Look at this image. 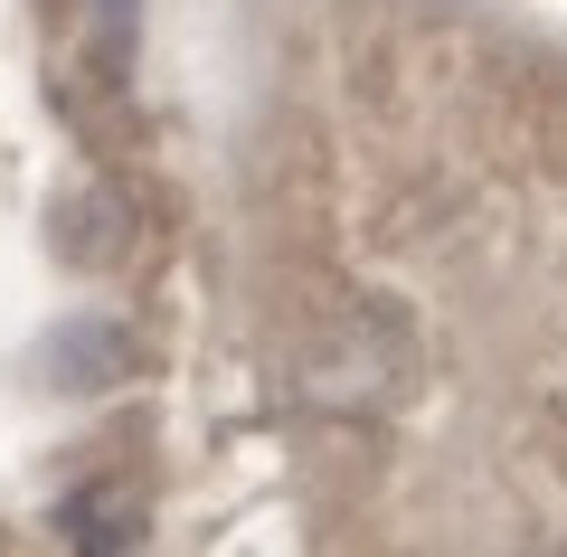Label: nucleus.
I'll list each match as a JSON object with an SVG mask.
<instances>
[{"label": "nucleus", "instance_id": "nucleus-1", "mask_svg": "<svg viewBox=\"0 0 567 557\" xmlns=\"http://www.w3.org/2000/svg\"><path fill=\"white\" fill-rule=\"evenodd\" d=\"M39 369L66 388V398H95V388H114V379H133V369H142V340L123 331V321H104V312H76V321L48 331Z\"/></svg>", "mask_w": 567, "mask_h": 557}, {"label": "nucleus", "instance_id": "nucleus-2", "mask_svg": "<svg viewBox=\"0 0 567 557\" xmlns=\"http://www.w3.org/2000/svg\"><path fill=\"white\" fill-rule=\"evenodd\" d=\"M66 529L85 538V557H123L133 548V501L123 492H76L66 501Z\"/></svg>", "mask_w": 567, "mask_h": 557}, {"label": "nucleus", "instance_id": "nucleus-3", "mask_svg": "<svg viewBox=\"0 0 567 557\" xmlns=\"http://www.w3.org/2000/svg\"><path fill=\"white\" fill-rule=\"evenodd\" d=\"M58 237H66L76 265H114L123 256V208L114 199H76V208H58Z\"/></svg>", "mask_w": 567, "mask_h": 557}, {"label": "nucleus", "instance_id": "nucleus-4", "mask_svg": "<svg viewBox=\"0 0 567 557\" xmlns=\"http://www.w3.org/2000/svg\"><path fill=\"white\" fill-rule=\"evenodd\" d=\"M123 39H133V0H104V66H123Z\"/></svg>", "mask_w": 567, "mask_h": 557}, {"label": "nucleus", "instance_id": "nucleus-5", "mask_svg": "<svg viewBox=\"0 0 567 557\" xmlns=\"http://www.w3.org/2000/svg\"><path fill=\"white\" fill-rule=\"evenodd\" d=\"M416 10H473V0H416Z\"/></svg>", "mask_w": 567, "mask_h": 557}]
</instances>
